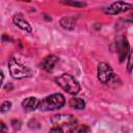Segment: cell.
Returning a JSON list of instances; mask_svg holds the SVG:
<instances>
[{
    "mask_svg": "<svg viewBox=\"0 0 133 133\" xmlns=\"http://www.w3.org/2000/svg\"><path fill=\"white\" fill-rule=\"evenodd\" d=\"M51 122L53 126L59 127L63 132H74L77 126L76 118L71 114H56L51 118Z\"/></svg>",
    "mask_w": 133,
    "mask_h": 133,
    "instance_id": "cell-2",
    "label": "cell"
},
{
    "mask_svg": "<svg viewBox=\"0 0 133 133\" xmlns=\"http://www.w3.org/2000/svg\"><path fill=\"white\" fill-rule=\"evenodd\" d=\"M8 69H9L10 75L16 79H22V78L30 77L32 75V72L28 66L20 63L14 57H11L8 61Z\"/></svg>",
    "mask_w": 133,
    "mask_h": 133,
    "instance_id": "cell-4",
    "label": "cell"
},
{
    "mask_svg": "<svg viewBox=\"0 0 133 133\" xmlns=\"http://www.w3.org/2000/svg\"><path fill=\"white\" fill-rule=\"evenodd\" d=\"M115 78V75L108 63L101 62L98 65V79L102 83H109L112 79Z\"/></svg>",
    "mask_w": 133,
    "mask_h": 133,
    "instance_id": "cell-5",
    "label": "cell"
},
{
    "mask_svg": "<svg viewBox=\"0 0 133 133\" xmlns=\"http://www.w3.org/2000/svg\"><path fill=\"white\" fill-rule=\"evenodd\" d=\"M65 104V99L61 94H52L42 101H39L38 107L39 110L43 111H50V110H56L60 109Z\"/></svg>",
    "mask_w": 133,
    "mask_h": 133,
    "instance_id": "cell-1",
    "label": "cell"
},
{
    "mask_svg": "<svg viewBox=\"0 0 133 133\" xmlns=\"http://www.w3.org/2000/svg\"><path fill=\"white\" fill-rule=\"evenodd\" d=\"M38 104H39V100L37 98L29 97L22 102V107L25 111H33L38 107Z\"/></svg>",
    "mask_w": 133,
    "mask_h": 133,
    "instance_id": "cell-8",
    "label": "cell"
},
{
    "mask_svg": "<svg viewBox=\"0 0 133 133\" xmlns=\"http://www.w3.org/2000/svg\"><path fill=\"white\" fill-rule=\"evenodd\" d=\"M128 72L129 73L131 72V54H129V57H128Z\"/></svg>",
    "mask_w": 133,
    "mask_h": 133,
    "instance_id": "cell-16",
    "label": "cell"
},
{
    "mask_svg": "<svg viewBox=\"0 0 133 133\" xmlns=\"http://www.w3.org/2000/svg\"><path fill=\"white\" fill-rule=\"evenodd\" d=\"M50 131H51V132H63L59 127H55V126H54Z\"/></svg>",
    "mask_w": 133,
    "mask_h": 133,
    "instance_id": "cell-17",
    "label": "cell"
},
{
    "mask_svg": "<svg viewBox=\"0 0 133 133\" xmlns=\"http://www.w3.org/2000/svg\"><path fill=\"white\" fill-rule=\"evenodd\" d=\"M14 23L22 30L26 31V32H31L32 31V28L30 26V24L25 20L24 16L22 14H16L14 16Z\"/></svg>",
    "mask_w": 133,
    "mask_h": 133,
    "instance_id": "cell-7",
    "label": "cell"
},
{
    "mask_svg": "<svg viewBox=\"0 0 133 133\" xmlns=\"http://www.w3.org/2000/svg\"><path fill=\"white\" fill-rule=\"evenodd\" d=\"M55 82L66 92L71 95H76L80 90V85L77 80L70 74H62L55 79Z\"/></svg>",
    "mask_w": 133,
    "mask_h": 133,
    "instance_id": "cell-3",
    "label": "cell"
},
{
    "mask_svg": "<svg viewBox=\"0 0 133 133\" xmlns=\"http://www.w3.org/2000/svg\"><path fill=\"white\" fill-rule=\"evenodd\" d=\"M5 131H7V127L2 121H0V132H5Z\"/></svg>",
    "mask_w": 133,
    "mask_h": 133,
    "instance_id": "cell-15",
    "label": "cell"
},
{
    "mask_svg": "<svg viewBox=\"0 0 133 133\" xmlns=\"http://www.w3.org/2000/svg\"><path fill=\"white\" fill-rule=\"evenodd\" d=\"M131 8H132L131 4L125 3V2H122V1H117V2L112 3L109 7H107L105 9V12L108 14V15H117V14L124 12L126 10H129Z\"/></svg>",
    "mask_w": 133,
    "mask_h": 133,
    "instance_id": "cell-6",
    "label": "cell"
},
{
    "mask_svg": "<svg viewBox=\"0 0 133 133\" xmlns=\"http://www.w3.org/2000/svg\"><path fill=\"white\" fill-rule=\"evenodd\" d=\"M69 105H70V107L79 110V109H83L85 107V102L81 98H72L69 101Z\"/></svg>",
    "mask_w": 133,
    "mask_h": 133,
    "instance_id": "cell-10",
    "label": "cell"
},
{
    "mask_svg": "<svg viewBox=\"0 0 133 133\" xmlns=\"http://www.w3.org/2000/svg\"><path fill=\"white\" fill-rule=\"evenodd\" d=\"M10 107H11V103H10L9 101H5V102H3V103L1 104V106H0V111H1V112H6V111H8V110L10 109Z\"/></svg>",
    "mask_w": 133,
    "mask_h": 133,
    "instance_id": "cell-13",
    "label": "cell"
},
{
    "mask_svg": "<svg viewBox=\"0 0 133 133\" xmlns=\"http://www.w3.org/2000/svg\"><path fill=\"white\" fill-rule=\"evenodd\" d=\"M58 61V57L55 55H49L47 57H45L41 63V68L44 69L47 72H50L53 70L54 65L56 64V62Z\"/></svg>",
    "mask_w": 133,
    "mask_h": 133,
    "instance_id": "cell-9",
    "label": "cell"
},
{
    "mask_svg": "<svg viewBox=\"0 0 133 133\" xmlns=\"http://www.w3.org/2000/svg\"><path fill=\"white\" fill-rule=\"evenodd\" d=\"M64 4H69V5H76V6H84V3H80V2H74L72 0H62L61 1Z\"/></svg>",
    "mask_w": 133,
    "mask_h": 133,
    "instance_id": "cell-14",
    "label": "cell"
},
{
    "mask_svg": "<svg viewBox=\"0 0 133 133\" xmlns=\"http://www.w3.org/2000/svg\"><path fill=\"white\" fill-rule=\"evenodd\" d=\"M118 49H119V50H118L119 60H121V61H123V60H124V58L126 57V55H127L128 51H129V45H128V43H127V41H126L125 38L123 39L122 45L119 46V48H118Z\"/></svg>",
    "mask_w": 133,
    "mask_h": 133,
    "instance_id": "cell-12",
    "label": "cell"
},
{
    "mask_svg": "<svg viewBox=\"0 0 133 133\" xmlns=\"http://www.w3.org/2000/svg\"><path fill=\"white\" fill-rule=\"evenodd\" d=\"M60 24L65 29H73L75 27V20L72 17H64L61 19Z\"/></svg>",
    "mask_w": 133,
    "mask_h": 133,
    "instance_id": "cell-11",
    "label": "cell"
},
{
    "mask_svg": "<svg viewBox=\"0 0 133 133\" xmlns=\"http://www.w3.org/2000/svg\"><path fill=\"white\" fill-rule=\"evenodd\" d=\"M3 78H4V76H3V72H2L1 70H0V86H1V84H2Z\"/></svg>",
    "mask_w": 133,
    "mask_h": 133,
    "instance_id": "cell-18",
    "label": "cell"
}]
</instances>
